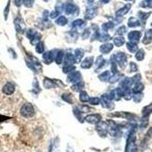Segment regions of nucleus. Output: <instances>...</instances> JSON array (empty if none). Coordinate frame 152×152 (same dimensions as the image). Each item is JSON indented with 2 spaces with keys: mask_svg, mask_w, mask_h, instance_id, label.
Segmentation results:
<instances>
[{
  "mask_svg": "<svg viewBox=\"0 0 152 152\" xmlns=\"http://www.w3.org/2000/svg\"><path fill=\"white\" fill-rule=\"evenodd\" d=\"M13 91H14V86L10 83L5 85V87L3 88V92L7 94H10Z\"/></svg>",
  "mask_w": 152,
  "mask_h": 152,
  "instance_id": "f257e3e1",
  "label": "nucleus"
}]
</instances>
